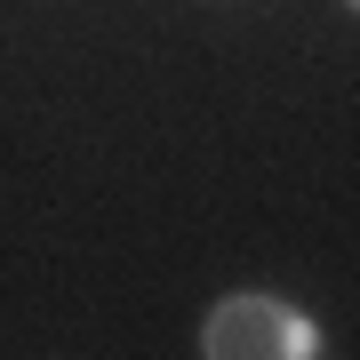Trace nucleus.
I'll list each match as a JSON object with an SVG mask.
<instances>
[{
  "label": "nucleus",
  "mask_w": 360,
  "mask_h": 360,
  "mask_svg": "<svg viewBox=\"0 0 360 360\" xmlns=\"http://www.w3.org/2000/svg\"><path fill=\"white\" fill-rule=\"evenodd\" d=\"M312 352H321V328L264 288L217 296L200 321V360H312Z\"/></svg>",
  "instance_id": "f257e3e1"
},
{
  "label": "nucleus",
  "mask_w": 360,
  "mask_h": 360,
  "mask_svg": "<svg viewBox=\"0 0 360 360\" xmlns=\"http://www.w3.org/2000/svg\"><path fill=\"white\" fill-rule=\"evenodd\" d=\"M345 8H352V0H345Z\"/></svg>",
  "instance_id": "f03ea898"
}]
</instances>
